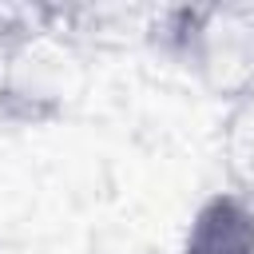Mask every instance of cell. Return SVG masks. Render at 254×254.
Wrapping results in <instances>:
<instances>
[{
	"label": "cell",
	"mask_w": 254,
	"mask_h": 254,
	"mask_svg": "<svg viewBox=\"0 0 254 254\" xmlns=\"http://www.w3.org/2000/svg\"><path fill=\"white\" fill-rule=\"evenodd\" d=\"M79 87V48L40 32L32 44H24L0 64V123L16 131L52 127L67 115Z\"/></svg>",
	"instance_id": "cell-1"
},
{
	"label": "cell",
	"mask_w": 254,
	"mask_h": 254,
	"mask_svg": "<svg viewBox=\"0 0 254 254\" xmlns=\"http://www.w3.org/2000/svg\"><path fill=\"white\" fill-rule=\"evenodd\" d=\"M179 254H254V202L234 190L206 194L187 222Z\"/></svg>",
	"instance_id": "cell-2"
},
{
	"label": "cell",
	"mask_w": 254,
	"mask_h": 254,
	"mask_svg": "<svg viewBox=\"0 0 254 254\" xmlns=\"http://www.w3.org/2000/svg\"><path fill=\"white\" fill-rule=\"evenodd\" d=\"M214 143H218L222 175L230 183L226 190H234L246 202H254V91L226 103Z\"/></svg>",
	"instance_id": "cell-3"
},
{
	"label": "cell",
	"mask_w": 254,
	"mask_h": 254,
	"mask_svg": "<svg viewBox=\"0 0 254 254\" xmlns=\"http://www.w3.org/2000/svg\"><path fill=\"white\" fill-rule=\"evenodd\" d=\"M44 32L40 4H0V64Z\"/></svg>",
	"instance_id": "cell-4"
}]
</instances>
